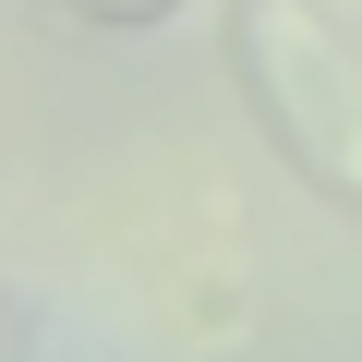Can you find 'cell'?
<instances>
[{"instance_id": "cell-1", "label": "cell", "mask_w": 362, "mask_h": 362, "mask_svg": "<svg viewBox=\"0 0 362 362\" xmlns=\"http://www.w3.org/2000/svg\"><path fill=\"white\" fill-rule=\"evenodd\" d=\"M230 73L326 206H362V37L314 0H230Z\"/></svg>"}, {"instance_id": "cell-2", "label": "cell", "mask_w": 362, "mask_h": 362, "mask_svg": "<svg viewBox=\"0 0 362 362\" xmlns=\"http://www.w3.org/2000/svg\"><path fill=\"white\" fill-rule=\"evenodd\" d=\"M61 13H73V25H169L181 0H61Z\"/></svg>"}]
</instances>
